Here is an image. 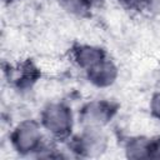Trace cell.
Instances as JSON below:
<instances>
[{
	"label": "cell",
	"instance_id": "cell-1",
	"mask_svg": "<svg viewBox=\"0 0 160 160\" xmlns=\"http://www.w3.org/2000/svg\"><path fill=\"white\" fill-rule=\"evenodd\" d=\"M39 121L44 131L52 139H66L74 129L75 118L71 108L66 104L51 102L41 110Z\"/></svg>",
	"mask_w": 160,
	"mask_h": 160
},
{
	"label": "cell",
	"instance_id": "cell-2",
	"mask_svg": "<svg viewBox=\"0 0 160 160\" xmlns=\"http://www.w3.org/2000/svg\"><path fill=\"white\" fill-rule=\"evenodd\" d=\"M44 142V129L40 121L32 119L20 121L10 134L11 148L24 156H36Z\"/></svg>",
	"mask_w": 160,
	"mask_h": 160
},
{
	"label": "cell",
	"instance_id": "cell-3",
	"mask_svg": "<svg viewBox=\"0 0 160 160\" xmlns=\"http://www.w3.org/2000/svg\"><path fill=\"white\" fill-rule=\"evenodd\" d=\"M69 146L70 150L79 156H100L108 148V136L104 128L84 126L82 130L71 139Z\"/></svg>",
	"mask_w": 160,
	"mask_h": 160
},
{
	"label": "cell",
	"instance_id": "cell-4",
	"mask_svg": "<svg viewBox=\"0 0 160 160\" xmlns=\"http://www.w3.org/2000/svg\"><path fill=\"white\" fill-rule=\"evenodd\" d=\"M116 106L109 100H91L82 105L79 111V121L84 126L104 128L111 121Z\"/></svg>",
	"mask_w": 160,
	"mask_h": 160
},
{
	"label": "cell",
	"instance_id": "cell-5",
	"mask_svg": "<svg viewBox=\"0 0 160 160\" xmlns=\"http://www.w3.org/2000/svg\"><path fill=\"white\" fill-rule=\"evenodd\" d=\"M86 76H88V80L94 86L105 89V88L111 86L116 81L119 76V69L112 60L106 58L100 64L88 70Z\"/></svg>",
	"mask_w": 160,
	"mask_h": 160
},
{
	"label": "cell",
	"instance_id": "cell-6",
	"mask_svg": "<svg viewBox=\"0 0 160 160\" xmlns=\"http://www.w3.org/2000/svg\"><path fill=\"white\" fill-rule=\"evenodd\" d=\"M72 61L84 71H88L106 59L105 51L94 45H78L72 50Z\"/></svg>",
	"mask_w": 160,
	"mask_h": 160
},
{
	"label": "cell",
	"instance_id": "cell-7",
	"mask_svg": "<svg viewBox=\"0 0 160 160\" xmlns=\"http://www.w3.org/2000/svg\"><path fill=\"white\" fill-rule=\"evenodd\" d=\"M151 140L144 136H136L128 140L125 145V154L130 159H142L149 158V151L151 146Z\"/></svg>",
	"mask_w": 160,
	"mask_h": 160
},
{
	"label": "cell",
	"instance_id": "cell-8",
	"mask_svg": "<svg viewBox=\"0 0 160 160\" xmlns=\"http://www.w3.org/2000/svg\"><path fill=\"white\" fill-rule=\"evenodd\" d=\"M62 6L64 9L75 15V16H86L89 14V11L91 10L82 0H64L62 1Z\"/></svg>",
	"mask_w": 160,
	"mask_h": 160
},
{
	"label": "cell",
	"instance_id": "cell-9",
	"mask_svg": "<svg viewBox=\"0 0 160 160\" xmlns=\"http://www.w3.org/2000/svg\"><path fill=\"white\" fill-rule=\"evenodd\" d=\"M149 110L155 119L160 120V90L155 91L151 95L150 101H149Z\"/></svg>",
	"mask_w": 160,
	"mask_h": 160
},
{
	"label": "cell",
	"instance_id": "cell-10",
	"mask_svg": "<svg viewBox=\"0 0 160 160\" xmlns=\"http://www.w3.org/2000/svg\"><path fill=\"white\" fill-rule=\"evenodd\" d=\"M124 8L128 9H139L142 5H148L150 4L151 0H118Z\"/></svg>",
	"mask_w": 160,
	"mask_h": 160
},
{
	"label": "cell",
	"instance_id": "cell-11",
	"mask_svg": "<svg viewBox=\"0 0 160 160\" xmlns=\"http://www.w3.org/2000/svg\"><path fill=\"white\" fill-rule=\"evenodd\" d=\"M149 158L160 159V141H152L149 151Z\"/></svg>",
	"mask_w": 160,
	"mask_h": 160
},
{
	"label": "cell",
	"instance_id": "cell-12",
	"mask_svg": "<svg viewBox=\"0 0 160 160\" xmlns=\"http://www.w3.org/2000/svg\"><path fill=\"white\" fill-rule=\"evenodd\" d=\"M90 9H92V8H96V6H100L105 0H82Z\"/></svg>",
	"mask_w": 160,
	"mask_h": 160
}]
</instances>
